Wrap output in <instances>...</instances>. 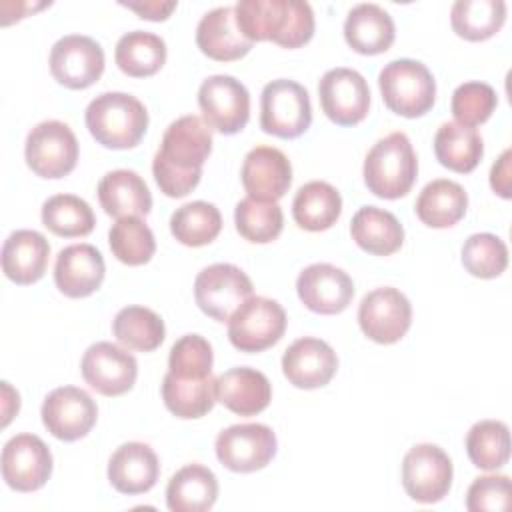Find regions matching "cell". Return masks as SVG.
Masks as SVG:
<instances>
[{"instance_id": "cell-26", "label": "cell", "mask_w": 512, "mask_h": 512, "mask_svg": "<svg viewBox=\"0 0 512 512\" xmlns=\"http://www.w3.org/2000/svg\"><path fill=\"white\" fill-rule=\"evenodd\" d=\"M50 244L36 230H16L2 246V270L12 282L26 286L38 282L48 266Z\"/></svg>"}, {"instance_id": "cell-29", "label": "cell", "mask_w": 512, "mask_h": 512, "mask_svg": "<svg viewBox=\"0 0 512 512\" xmlns=\"http://www.w3.org/2000/svg\"><path fill=\"white\" fill-rule=\"evenodd\" d=\"M218 498V480L202 464L180 468L166 486V504L172 512H206Z\"/></svg>"}, {"instance_id": "cell-4", "label": "cell", "mask_w": 512, "mask_h": 512, "mask_svg": "<svg viewBox=\"0 0 512 512\" xmlns=\"http://www.w3.org/2000/svg\"><path fill=\"white\" fill-rule=\"evenodd\" d=\"M384 104L398 116L418 118L436 100V82L426 64L412 58L388 62L378 74Z\"/></svg>"}, {"instance_id": "cell-30", "label": "cell", "mask_w": 512, "mask_h": 512, "mask_svg": "<svg viewBox=\"0 0 512 512\" xmlns=\"http://www.w3.org/2000/svg\"><path fill=\"white\" fill-rule=\"evenodd\" d=\"M350 234L364 252L374 256L394 254L404 242V228L398 218L376 206H364L352 216Z\"/></svg>"}, {"instance_id": "cell-16", "label": "cell", "mask_w": 512, "mask_h": 512, "mask_svg": "<svg viewBox=\"0 0 512 512\" xmlns=\"http://www.w3.org/2000/svg\"><path fill=\"white\" fill-rule=\"evenodd\" d=\"M50 72L62 86L84 90L100 80L104 72V50L90 36H64L50 50Z\"/></svg>"}, {"instance_id": "cell-47", "label": "cell", "mask_w": 512, "mask_h": 512, "mask_svg": "<svg viewBox=\"0 0 512 512\" xmlns=\"http://www.w3.org/2000/svg\"><path fill=\"white\" fill-rule=\"evenodd\" d=\"M510 162H512V150H504L500 154V158L492 164L490 170V186L492 190L502 196V198H510L512 196V178H510Z\"/></svg>"}, {"instance_id": "cell-27", "label": "cell", "mask_w": 512, "mask_h": 512, "mask_svg": "<svg viewBox=\"0 0 512 512\" xmlns=\"http://www.w3.org/2000/svg\"><path fill=\"white\" fill-rule=\"evenodd\" d=\"M396 36L392 16L378 4H356L344 22V38L348 46L358 54H382Z\"/></svg>"}, {"instance_id": "cell-5", "label": "cell", "mask_w": 512, "mask_h": 512, "mask_svg": "<svg viewBox=\"0 0 512 512\" xmlns=\"http://www.w3.org/2000/svg\"><path fill=\"white\" fill-rule=\"evenodd\" d=\"M312 106L306 88L278 78L264 86L260 96V126L266 134L290 140L310 128Z\"/></svg>"}, {"instance_id": "cell-20", "label": "cell", "mask_w": 512, "mask_h": 512, "mask_svg": "<svg viewBox=\"0 0 512 512\" xmlns=\"http://www.w3.org/2000/svg\"><path fill=\"white\" fill-rule=\"evenodd\" d=\"M336 368L338 358L332 346L312 336L294 340L282 356V372L286 380L304 390L326 386L336 374Z\"/></svg>"}, {"instance_id": "cell-25", "label": "cell", "mask_w": 512, "mask_h": 512, "mask_svg": "<svg viewBox=\"0 0 512 512\" xmlns=\"http://www.w3.org/2000/svg\"><path fill=\"white\" fill-rule=\"evenodd\" d=\"M196 44L208 58L232 62L246 56L254 42L244 38L238 30L234 6H218L200 18L196 28Z\"/></svg>"}, {"instance_id": "cell-33", "label": "cell", "mask_w": 512, "mask_h": 512, "mask_svg": "<svg viewBox=\"0 0 512 512\" xmlns=\"http://www.w3.org/2000/svg\"><path fill=\"white\" fill-rule=\"evenodd\" d=\"M434 154L444 168L458 174H468L482 160L484 144L476 128L446 122L434 136Z\"/></svg>"}, {"instance_id": "cell-42", "label": "cell", "mask_w": 512, "mask_h": 512, "mask_svg": "<svg viewBox=\"0 0 512 512\" xmlns=\"http://www.w3.org/2000/svg\"><path fill=\"white\" fill-rule=\"evenodd\" d=\"M108 242L112 254L128 266H142L156 252L154 234L140 216L118 218L108 232Z\"/></svg>"}, {"instance_id": "cell-39", "label": "cell", "mask_w": 512, "mask_h": 512, "mask_svg": "<svg viewBox=\"0 0 512 512\" xmlns=\"http://www.w3.org/2000/svg\"><path fill=\"white\" fill-rule=\"evenodd\" d=\"M42 224L56 236L80 238L94 230L96 218L86 200L74 194H56L42 204Z\"/></svg>"}, {"instance_id": "cell-19", "label": "cell", "mask_w": 512, "mask_h": 512, "mask_svg": "<svg viewBox=\"0 0 512 512\" xmlns=\"http://www.w3.org/2000/svg\"><path fill=\"white\" fill-rule=\"evenodd\" d=\"M296 292L308 310L330 316L348 308L354 298V282L342 268L318 262L300 272Z\"/></svg>"}, {"instance_id": "cell-22", "label": "cell", "mask_w": 512, "mask_h": 512, "mask_svg": "<svg viewBox=\"0 0 512 512\" xmlns=\"http://www.w3.org/2000/svg\"><path fill=\"white\" fill-rule=\"evenodd\" d=\"M104 258L92 244H72L58 252L54 264V282L68 298H86L94 294L104 280Z\"/></svg>"}, {"instance_id": "cell-8", "label": "cell", "mask_w": 512, "mask_h": 512, "mask_svg": "<svg viewBox=\"0 0 512 512\" xmlns=\"http://www.w3.org/2000/svg\"><path fill=\"white\" fill-rule=\"evenodd\" d=\"M198 106L208 128L228 136L240 132L250 118V94L240 80L228 74L208 76L200 84Z\"/></svg>"}, {"instance_id": "cell-32", "label": "cell", "mask_w": 512, "mask_h": 512, "mask_svg": "<svg viewBox=\"0 0 512 512\" xmlns=\"http://www.w3.org/2000/svg\"><path fill=\"white\" fill-rule=\"evenodd\" d=\"M342 212V196L340 192L322 180H312L298 188L292 200V216L294 222L308 230L320 232L328 230L336 224Z\"/></svg>"}, {"instance_id": "cell-46", "label": "cell", "mask_w": 512, "mask_h": 512, "mask_svg": "<svg viewBox=\"0 0 512 512\" xmlns=\"http://www.w3.org/2000/svg\"><path fill=\"white\" fill-rule=\"evenodd\" d=\"M510 506L508 476H480L466 492V508L470 512H500Z\"/></svg>"}, {"instance_id": "cell-21", "label": "cell", "mask_w": 512, "mask_h": 512, "mask_svg": "<svg viewBox=\"0 0 512 512\" xmlns=\"http://www.w3.org/2000/svg\"><path fill=\"white\" fill-rule=\"evenodd\" d=\"M240 178L250 198L276 202L292 184V166L282 150L256 146L244 156Z\"/></svg>"}, {"instance_id": "cell-15", "label": "cell", "mask_w": 512, "mask_h": 512, "mask_svg": "<svg viewBox=\"0 0 512 512\" xmlns=\"http://www.w3.org/2000/svg\"><path fill=\"white\" fill-rule=\"evenodd\" d=\"M42 422L46 430L64 442L84 438L98 418V408L92 396L76 386H60L42 402Z\"/></svg>"}, {"instance_id": "cell-28", "label": "cell", "mask_w": 512, "mask_h": 512, "mask_svg": "<svg viewBox=\"0 0 512 512\" xmlns=\"http://www.w3.org/2000/svg\"><path fill=\"white\" fill-rule=\"evenodd\" d=\"M98 200L108 216H146L152 194L134 170H112L98 184Z\"/></svg>"}, {"instance_id": "cell-31", "label": "cell", "mask_w": 512, "mask_h": 512, "mask_svg": "<svg viewBox=\"0 0 512 512\" xmlns=\"http://www.w3.org/2000/svg\"><path fill=\"white\" fill-rule=\"evenodd\" d=\"M468 208L466 190L446 178L428 182L416 198V216L430 228H450L460 222Z\"/></svg>"}, {"instance_id": "cell-41", "label": "cell", "mask_w": 512, "mask_h": 512, "mask_svg": "<svg viewBox=\"0 0 512 512\" xmlns=\"http://www.w3.org/2000/svg\"><path fill=\"white\" fill-rule=\"evenodd\" d=\"M234 224L242 238L254 244H268L276 240L284 226V214L278 202L242 198L234 210Z\"/></svg>"}, {"instance_id": "cell-37", "label": "cell", "mask_w": 512, "mask_h": 512, "mask_svg": "<svg viewBox=\"0 0 512 512\" xmlns=\"http://www.w3.org/2000/svg\"><path fill=\"white\" fill-rule=\"evenodd\" d=\"M112 332L122 346L138 352L156 350L166 336L164 320L154 310L144 306L122 308L114 316Z\"/></svg>"}, {"instance_id": "cell-1", "label": "cell", "mask_w": 512, "mask_h": 512, "mask_svg": "<svg viewBox=\"0 0 512 512\" xmlns=\"http://www.w3.org/2000/svg\"><path fill=\"white\" fill-rule=\"evenodd\" d=\"M236 24L250 42L272 40L284 48H300L314 34V12L298 0H240Z\"/></svg>"}, {"instance_id": "cell-48", "label": "cell", "mask_w": 512, "mask_h": 512, "mask_svg": "<svg viewBox=\"0 0 512 512\" xmlns=\"http://www.w3.org/2000/svg\"><path fill=\"white\" fill-rule=\"evenodd\" d=\"M122 6H126L128 10H134L140 18L146 20H166L170 16V12L176 8V2H120Z\"/></svg>"}, {"instance_id": "cell-17", "label": "cell", "mask_w": 512, "mask_h": 512, "mask_svg": "<svg viewBox=\"0 0 512 512\" xmlns=\"http://www.w3.org/2000/svg\"><path fill=\"white\" fill-rule=\"evenodd\" d=\"M52 474V454L36 434H16L2 448V478L16 492L42 488Z\"/></svg>"}, {"instance_id": "cell-18", "label": "cell", "mask_w": 512, "mask_h": 512, "mask_svg": "<svg viewBox=\"0 0 512 512\" xmlns=\"http://www.w3.org/2000/svg\"><path fill=\"white\" fill-rule=\"evenodd\" d=\"M80 372L86 384L98 394L120 396L134 386L138 364L128 350L112 342H96L84 352Z\"/></svg>"}, {"instance_id": "cell-43", "label": "cell", "mask_w": 512, "mask_h": 512, "mask_svg": "<svg viewBox=\"0 0 512 512\" xmlns=\"http://www.w3.org/2000/svg\"><path fill=\"white\" fill-rule=\"evenodd\" d=\"M462 264L476 278H496L508 266V248L496 234H472L462 246Z\"/></svg>"}, {"instance_id": "cell-34", "label": "cell", "mask_w": 512, "mask_h": 512, "mask_svg": "<svg viewBox=\"0 0 512 512\" xmlns=\"http://www.w3.org/2000/svg\"><path fill=\"white\" fill-rule=\"evenodd\" d=\"M116 66L132 78H146L156 74L166 62V42L144 30L126 32L114 50Z\"/></svg>"}, {"instance_id": "cell-6", "label": "cell", "mask_w": 512, "mask_h": 512, "mask_svg": "<svg viewBox=\"0 0 512 512\" xmlns=\"http://www.w3.org/2000/svg\"><path fill=\"white\" fill-rule=\"evenodd\" d=\"M286 330L284 308L264 296L246 298L228 320L230 344L240 352H262L274 346Z\"/></svg>"}, {"instance_id": "cell-45", "label": "cell", "mask_w": 512, "mask_h": 512, "mask_svg": "<svg viewBox=\"0 0 512 512\" xmlns=\"http://www.w3.org/2000/svg\"><path fill=\"white\" fill-rule=\"evenodd\" d=\"M496 106L498 96L486 82H464L452 94V114L462 126L474 128L486 122Z\"/></svg>"}, {"instance_id": "cell-36", "label": "cell", "mask_w": 512, "mask_h": 512, "mask_svg": "<svg viewBox=\"0 0 512 512\" xmlns=\"http://www.w3.org/2000/svg\"><path fill=\"white\" fill-rule=\"evenodd\" d=\"M506 20L502 0H456L450 10L452 30L470 42L492 38Z\"/></svg>"}, {"instance_id": "cell-35", "label": "cell", "mask_w": 512, "mask_h": 512, "mask_svg": "<svg viewBox=\"0 0 512 512\" xmlns=\"http://www.w3.org/2000/svg\"><path fill=\"white\" fill-rule=\"evenodd\" d=\"M164 406L178 418H202L214 408V378H180L168 372L162 380Z\"/></svg>"}, {"instance_id": "cell-23", "label": "cell", "mask_w": 512, "mask_h": 512, "mask_svg": "<svg viewBox=\"0 0 512 512\" xmlns=\"http://www.w3.org/2000/svg\"><path fill=\"white\" fill-rule=\"evenodd\" d=\"M216 402L224 404L238 416H256L272 400V386L268 378L254 368L238 366L214 378Z\"/></svg>"}, {"instance_id": "cell-11", "label": "cell", "mask_w": 512, "mask_h": 512, "mask_svg": "<svg viewBox=\"0 0 512 512\" xmlns=\"http://www.w3.org/2000/svg\"><path fill=\"white\" fill-rule=\"evenodd\" d=\"M216 458L232 472H256L276 454V434L266 424H234L216 436Z\"/></svg>"}, {"instance_id": "cell-3", "label": "cell", "mask_w": 512, "mask_h": 512, "mask_svg": "<svg viewBox=\"0 0 512 512\" xmlns=\"http://www.w3.org/2000/svg\"><path fill=\"white\" fill-rule=\"evenodd\" d=\"M418 160L404 132H392L378 140L364 160L366 188L386 200L402 198L414 186Z\"/></svg>"}, {"instance_id": "cell-9", "label": "cell", "mask_w": 512, "mask_h": 512, "mask_svg": "<svg viewBox=\"0 0 512 512\" xmlns=\"http://www.w3.org/2000/svg\"><path fill=\"white\" fill-rule=\"evenodd\" d=\"M252 296V280L234 264H212L198 272L194 280V300L198 308L218 320L228 322L234 310Z\"/></svg>"}, {"instance_id": "cell-38", "label": "cell", "mask_w": 512, "mask_h": 512, "mask_svg": "<svg viewBox=\"0 0 512 512\" xmlns=\"http://www.w3.org/2000/svg\"><path fill=\"white\" fill-rule=\"evenodd\" d=\"M222 230L220 210L204 200L188 202L170 216V232L184 246H206Z\"/></svg>"}, {"instance_id": "cell-40", "label": "cell", "mask_w": 512, "mask_h": 512, "mask_svg": "<svg viewBox=\"0 0 512 512\" xmlns=\"http://www.w3.org/2000/svg\"><path fill=\"white\" fill-rule=\"evenodd\" d=\"M466 452L476 468L496 470L510 458V432L500 420H480L466 434Z\"/></svg>"}, {"instance_id": "cell-7", "label": "cell", "mask_w": 512, "mask_h": 512, "mask_svg": "<svg viewBox=\"0 0 512 512\" xmlns=\"http://www.w3.org/2000/svg\"><path fill=\"white\" fill-rule=\"evenodd\" d=\"M28 168L42 178H64L76 168L78 140L68 124L44 120L36 124L24 146Z\"/></svg>"}, {"instance_id": "cell-2", "label": "cell", "mask_w": 512, "mask_h": 512, "mask_svg": "<svg viewBox=\"0 0 512 512\" xmlns=\"http://www.w3.org/2000/svg\"><path fill=\"white\" fill-rule=\"evenodd\" d=\"M86 126L104 148L126 150L142 140L148 128V112L132 94L104 92L88 104Z\"/></svg>"}, {"instance_id": "cell-14", "label": "cell", "mask_w": 512, "mask_h": 512, "mask_svg": "<svg viewBox=\"0 0 512 512\" xmlns=\"http://www.w3.org/2000/svg\"><path fill=\"white\" fill-rule=\"evenodd\" d=\"M212 152V132L198 116L174 120L160 142L154 160L176 172H202V164Z\"/></svg>"}, {"instance_id": "cell-10", "label": "cell", "mask_w": 512, "mask_h": 512, "mask_svg": "<svg viewBox=\"0 0 512 512\" xmlns=\"http://www.w3.org/2000/svg\"><path fill=\"white\" fill-rule=\"evenodd\" d=\"M452 460L436 444H416L402 460V486L422 504L440 502L452 486Z\"/></svg>"}, {"instance_id": "cell-24", "label": "cell", "mask_w": 512, "mask_h": 512, "mask_svg": "<svg viewBox=\"0 0 512 512\" xmlns=\"http://www.w3.org/2000/svg\"><path fill=\"white\" fill-rule=\"evenodd\" d=\"M160 474L156 452L144 442H126L110 456L108 480L120 494L148 492Z\"/></svg>"}, {"instance_id": "cell-44", "label": "cell", "mask_w": 512, "mask_h": 512, "mask_svg": "<svg viewBox=\"0 0 512 512\" xmlns=\"http://www.w3.org/2000/svg\"><path fill=\"white\" fill-rule=\"evenodd\" d=\"M212 346L200 334L178 338L168 356V372L180 378H206L212 374Z\"/></svg>"}, {"instance_id": "cell-13", "label": "cell", "mask_w": 512, "mask_h": 512, "mask_svg": "<svg viewBox=\"0 0 512 512\" xmlns=\"http://www.w3.org/2000/svg\"><path fill=\"white\" fill-rule=\"evenodd\" d=\"M318 98L324 114L338 126L362 122L370 108V88L352 68L328 70L318 82Z\"/></svg>"}, {"instance_id": "cell-12", "label": "cell", "mask_w": 512, "mask_h": 512, "mask_svg": "<svg viewBox=\"0 0 512 512\" xmlns=\"http://www.w3.org/2000/svg\"><path fill=\"white\" fill-rule=\"evenodd\" d=\"M360 330L378 344H394L412 324L410 300L392 286L368 292L358 306Z\"/></svg>"}]
</instances>
